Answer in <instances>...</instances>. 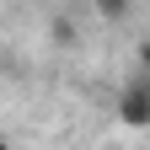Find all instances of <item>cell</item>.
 Instances as JSON below:
<instances>
[{
    "instance_id": "7a4b0ae2",
    "label": "cell",
    "mask_w": 150,
    "mask_h": 150,
    "mask_svg": "<svg viewBox=\"0 0 150 150\" xmlns=\"http://www.w3.org/2000/svg\"><path fill=\"white\" fill-rule=\"evenodd\" d=\"M0 150H11V145H6V139H0Z\"/></svg>"
},
{
    "instance_id": "6da1fadb",
    "label": "cell",
    "mask_w": 150,
    "mask_h": 150,
    "mask_svg": "<svg viewBox=\"0 0 150 150\" xmlns=\"http://www.w3.org/2000/svg\"><path fill=\"white\" fill-rule=\"evenodd\" d=\"M118 123L123 129H145L150 123V86H145V75L123 81V91H118Z\"/></svg>"
}]
</instances>
